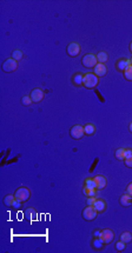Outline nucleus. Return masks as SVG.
Returning <instances> with one entry per match:
<instances>
[{"mask_svg": "<svg viewBox=\"0 0 132 253\" xmlns=\"http://www.w3.org/2000/svg\"><path fill=\"white\" fill-rule=\"evenodd\" d=\"M98 83H99V79L94 73H86L83 77V85L86 88H93L98 85Z\"/></svg>", "mask_w": 132, "mask_h": 253, "instance_id": "1", "label": "nucleus"}, {"mask_svg": "<svg viewBox=\"0 0 132 253\" xmlns=\"http://www.w3.org/2000/svg\"><path fill=\"white\" fill-rule=\"evenodd\" d=\"M81 64H83V66H85V67H87V69L94 67V66L98 64L97 55H94V54H92V53L85 54V55L83 57V59H81Z\"/></svg>", "mask_w": 132, "mask_h": 253, "instance_id": "2", "label": "nucleus"}, {"mask_svg": "<svg viewBox=\"0 0 132 253\" xmlns=\"http://www.w3.org/2000/svg\"><path fill=\"white\" fill-rule=\"evenodd\" d=\"M30 195H31V192H30L28 188H26V187H20V188H18L16 191V193H14L16 199L21 201V203L26 201V200L30 198Z\"/></svg>", "mask_w": 132, "mask_h": 253, "instance_id": "3", "label": "nucleus"}, {"mask_svg": "<svg viewBox=\"0 0 132 253\" xmlns=\"http://www.w3.org/2000/svg\"><path fill=\"white\" fill-rule=\"evenodd\" d=\"M97 214H98L97 210L93 206H90V205L86 208H84V211H83V218L85 220H93V219H96Z\"/></svg>", "mask_w": 132, "mask_h": 253, "instance_id": "4", "label": "nucleus"}, {"mask_svg": "<svg viewBox=\"0 0 132 253\" xmlns=\"http://www.w3.org/2000/svg\"><path fill=\"white\" fill-rule=\"evenodd\" d=\"M70 134L73 139H81L84 137V134H85L84 126H81V125H74V126L71 128Z\"/></svg>", "mask_w": 132, "mask_h": 253, "instance_id": "5", "label": "nucleus"}, {"mask_svg": "<svg viewBox=\"0 0 132 253\" xmlns=\"http://www.w3.org/2000/svg\"><path fill=\"white\" fill-rule=\"evenodd\" d=\"M17 67H18V62H17V60H14V59H7V60H5V62L2 64V69H4V72H6V73H9V72H14L17 69Z\"/></svg>", "mask_w": 132, "mask_h": 253, "instance_id": "6", "label": "nucleus"}, {"mask_svg": "<svg viewBox=\"0 0 132 253\" xmlns=\"http://www.w3.org/2000/svg\"><path fill=\"white\" fill-rule=\"evenodd\" d=\"M115 238V233L111 230L106 229V230H103L100 232V239L103 240V243L106 245V244H110Z\"/></svg>", "mask_w": 132, "mask_h": 253, "instance_id": "7", "label": "nucleus"}, {"mask_svg": "<svg viewBox=\"0 0 132 253\" xmlns=\"http://www.w3.org/2000/svg\"><path fill=\"white\" fill-rule=\"evenodd\" d=\"M66 51H67V54L70 57H77L78 54L80 53V46H79L78 43H70L67 45Z\"/></svg>", "mask_w": 132, "mask_h": 253, "instance_id": "8", "label": "nucleus"}, {"mask_svg": "<svg viewBox=\"0 0 132 253\" xmlns=\"http://www.w3.org/2000/svg\"><path fill=\"white\" fill-rule=\"evenodd\" d=\"M30 97H31L33 102H40L41 100L44 99V92L40 88H34V90H32Z\"/></svg>", "mask_w": 132, "mask_h": 253, "instance_id": "9", "label": "nucleus"}, {"mask_svg": "<svg viewBox=\"0 0 132 253\" xmlns=\"http://www.w3.org/2000/svg\"><path fill=\"white\" fill-rule=\"evenodd\" d=\"M107 72V67L105 66V64H101V62H98L96 66H94V74L97 77H103L105 76Z\"/></svg>", "mask_w": 132, "mask_h": 253, "instance_id": "10", "label": "nucleus"}, {"mask_svg": "<svg viewBox=\"0 0 132 253\" xmlns=\"http://www.w3.org/2000/svg\"><path fill=\"white\" fill-rule=\"evenodd\" d=\"M94 181H96V184H97V190H103V188L106 186V184H107L105 177L103 176H97L94 178Z\"/></svg>", "mask_w": 132, "mask_h": 253, "instance_id": "11", "label": "nucleus"}, {"mask_svg": "<svg viewBox=\"0 0 132 253\" xmlns=\"http://www.w3.org/2000/svg\"><path fill=\"white\" fill-rule=\"evenodd\" d=\"M130 65H131V60H127V59H122V60H119V61L117 62V69H118V71L124 72L125 69H127Z\"/></svg>", "mask_w": 132, "mask_h": 253, "instance_id": "12", "label": "nucleus"}, {"mask_svg": "<svg viewBox=\"0 0 132 253\" xmlns=\"http://www.w3.org/2000/svg\"><path fill=\"white\" fill-rule=\"evenodd\" d=\"M92 206L97 210V212H103L104 210H105V207H106V204H105V201L101 199H97L96 201H94V204L92 205Z\"/></svg>", "mask_w": 132, "mask_h": 253, "instance_id": "13", "label": "nucleus"}, {"mask_svg": "<svg viewBox=\"0 0 132 253\" xmlns=\"http://www.w3.org/2000/svg\"><path fill=\"white\" fill-rule=\"evenodd\" d=\"M131 203H132V197L129 193H126V194L120 197V205H122V206H129V205H131Z\"/></svg>", "mask_w": 132, "mask_h": 253, "instance_id": "14", "label": "nucleus"}, {"mask_svg": "<svg viewBox=\"0 0 132 253\" xmlns=\"http://www.w3.org/2000/svg\"><path fill=\"white\" fill-rule=\"evenodd\" d=\"M107 59H109V55H107L106 52H99V53L97 54V60H98V62L104 64L105 61H107Z\"/></svg>", "mask_w": 132, "mask_h": 253, "instance_id": "15", "label": "nucleus"}, {"mask_svg": "<svg viewBox=\"0 0 132 253\" xmlns=\"http://www.w3.org/2000/svg\"><path fill=\"white\" fill-rule=\"evenodd\" d=\"M94 131H96V127H94L92 124H86L85 126H84V132H85V134H89V136H91V134H93Z\"/></svg>", "mask_w": 132, "mask_h": 253, "instance_id": "16", "label": "nucleus"}, {"mask_svg": "<svg viewBox=\"0 0 132 253\" xmlns=\"http://www.w3.org/2000/svg\"><path fill=\"white\" fill-rule=\"evenodd\" d=\"M85 187H87V188H92V190H97V184H96V181H94V179H86L85 181Z\"/></svg>", "mask_w": 132, "mask_h": 253, "instance_id": "17", "label": "nucleus"}, {"mask_svg": "<svg viewBox=\"0 0 132 253\" xmlns=\"http://www.w3.org/2000/svg\"><path fill=\"white\" fill-rule=\"evenodd\" d=\"M120 240L124 241L125 244H126V243H130L132 240V234L130 232H124V233L120 236Z\"/></svg>", "mask_w": 132, "mask_h": 253, "instance_id": "18", "label": "nucleus"}, {"mask_svg": "<svg viewBox=\"0 0 132 253\" xmlns=\"http://www.w3.org/2000/svg\"><path fill=\"white\" fill-rule=\"evenodd\" d=\"M116 158L118 160H125V148H118L117 150Z\"/></svg>", "mask_w": 132, "mask_h": 253, "instance_id": "19", "label": "nucleus"}, {"mask_svg": "<svg viewBox=\"0 0 132 253\" xmlns=\"http://www.w3.org/2000/svg\"><path fill=\"white\" fill-rule=\"evenodd\" d=\"M83 77H84V76H81V74L77 73V74L73 77V84L76 85V86H80V85H83Z\"/></svg>", "mask_w": 132, "mask_h": 253, "instance_id": "20", "label": "nucleus"}, {"mask_svg": "<svg viewBox=\"0 0 132 253\" xmlns=\"http://www.w3.org/2000/svg\"><path fill=\"white\" fill-rule=\"evenodd\" d=\"M124 77L126 80L132 81V65H130V66L124 71Z\"/></svg>", "mask_w": 132, "mask_h": 253, "instance_id": "21", "label": "nucleus"}, {"mask_svg": "<svg viewBox=\"0 0 132 253\" xmlns=\"http://www.w3.org/2000/svg\"><path fill=\"white\" fill-rule=\"evenodd\" d=\"M12 59H14L17 61L21 60V59H23V52H21L20 50H16V51L12 53Z\"/></svg>", "mask_w": 132, "mask_h": 253, "instance_id": "22", "label": "nucleus"}, {"mask_svg": "<svg viewBox=\"0 0 132 253\" xmlns=\"http://www.w3.org/2000/svg\"><path fill=\"white\" fill-rule=\"evenodd\" d=\"M93 247L96 248V250H100L101 247H103V245H104V243H103V240L100 239V237H98L97 239H94L93 240Z\"/></svg>", "mask_w": 132, "mask_h": 253, "instance_id": "23", "label": "nucleus"}, {"mask_svg": "<svg viewBox=\"0 0 132 253\" xmlns=\"http://www.w3.org/2000/svg\"><path fill=\"white\" fill-rule=\"evenodd\" d=\"M14 200H16V197H14V195H6L4 203H5V205H7V206H12L13 203H14Z\"/></svg>", "mask_w": 132, "mask_h": 253, "instance_id": "24", "label": "nucleus"}, {"mask_svg": "<svg viewBox=\"0 0 132 253\" xmlns=\"http://www.w3.org/2000/svg\"><path fill=\"white\" fill-rule=\"evenodd\" d=\"M84 194L87 195V197H96V190H92V188H87V187H84Z\"/></svg>", "mask_w": 132, "mask_h": 253, "instance_id": "25", "label": "nucleus"}, {"mask_svg": "<svg viewBox=\"0 0 132 253\" xmlns=\"http://www.w3.org/2000/svg\"><path fill=\"white\" fill-rule=\"evenodd\" d=\"M21 101H23V104L25 105V106H30L32 102H33L30 95H25L23 99H21Z\"/></svg>", "mask_w": 132, "mask_h": 253, "instance_id": "26", "label": "nucleus"}, {"mask_svg": "<svg viewBox=\"0 0 132 253\" xmlns=\"http://www.w3.org/2000/svg\"><path fill=\"white\" fill-rule=\"evenodd\" d=\"M116 248H117V251H119V252H122V251H124L125 250V243L124 241H118L116 244Z\"/></svg>", "mask_w": 132, "mask_h": 253, "instance_id": "27", "label": "nucleus"}, {"mask_svg": "<svg viewBox=\"0 0 132 253\" xmlns=\"http://www.w3.org/2000/svg\"><path fill=\"white\" fill-rule=\"evenodd\" d=\"M132 157V150L131 148H126L125 150V159H129Z\"/></svg>", "mask_w": 132, "mask_h": 253, "instance_id": "28", "label": "nucleus"}, {"mask_svg": "<svg viewBox=\"0 0 132 253\" xmlns=\"http://www.w3.org/2000/svg\"><path fill=\"white\" fill-rule=\"evenodd\" d=\"M96 197H89V199H87V205H90V206H92L94 204V201H96Z\"/></svg>", "mask_w": 132, "mask_h": 253, "instance_id": "29", "label": "nucleus"}, {"mask_svg": "<svg viewBox=\"0 0 132 253\" xmlns=\"http://www.w3.org/2000/svg\"><path fill=\"white\" fill-rule=\"evenodd\" d=\"M125 165H126L127 167L132 169V157L131 158H129V159H125Z\"/></svg>", "mask_w": 132, "mask_h": 253, "instance_id": "30", "label": "nucleus"}, {"mask_svg": "<svg viewBox=\"0 0 132 253\" xmlns=\"http://www.w3.org/2000/svg\"><path fill=\"white\" fill-rule=\"evenodd\" d=\"M13 207H16V208H19V207L21 206V201H19V200H14V203H13V205H12Z\"/></svg>", "mask_w": 132, "mask_h": 253, "instance_id": "31", "label": "nucleus"}, {"mask_svg": "<svg viewBox=\"0 0 132 253\" xmlns=\"http://www.w3.org/2000/svg\"><path fill=\"white\" fill-rule=\"evenodd\" d=\"M126 192L130 194L132 197V183H130V184L127 185V188H126Z\"/></svg>", "mask_w": 132, "mask_h": 253, "instance_id": "32", "label": "nucleus"}, {"mask_svg": "<svg viewBox=\"0 0 132 253\" xmlns=\"http://www.w3.org/2000/svg\"><path fill=\"white\" fill-rule=\"evenodd\" d=\"M93 236L94 237H100V232H94Z\"/></svg>", "mask_w": 132, "mask_h": 253, "instance_id": "33", "label": "nucleus"}, {"mask_svg": "<svg viewBox=\"0 0 132 253\" xmlns=\"http://www.w3.org/2000/svg\"><path fill=\"white\" fill-rule=\"evenodd\" d=\"M130 51L132 52V41H131V44H130Z\"/></svg>", "mask_w": 132, "mask_h": 253, "instance_id": "34", "label": "nucleus"}, {"mask_svg": "<svg viewBox=\"0 0 132 253\" xmlns=\"http://www.w3.org/2000/svg\"><path fill=\"white\" fill-rule=\"evenodd\" d=\"M130 131H131V132H132V123L130 124Z\"/></svg>", "mask_w": 132, "mask_h": 253, "instance_id": "35", "label": "nucleus"}, {"mask_svg": "<svg viewBox=\"0 0 132 253\" xmlns=\"http://www.w3.org/2000/svg\"><path fill=\"white\" fill-rule=\"evenodd\" d=\"M131 65H132V59H131Z\"/></svg>", "mask_w": 132, "mask_h": 253, "instance_id": "36", "label": "nucleus"}]
</instances>
